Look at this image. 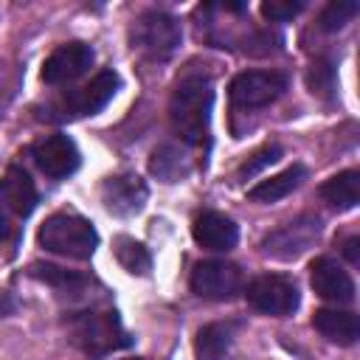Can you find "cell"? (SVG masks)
Returning <instances> with one entry per match:
<instances>
[{
    "mask_svg": "<svg viewBox=\"0 0 360 360\" xmlns=\"http://www.w3.org/2000/svg\"><path fill=\"white\" fill-rule=\"evenodd\" d=\"M118 73L115 70H98L87 84L48 101V107L42 110L45 121H73V118H87L96 115L98 110H104L112 96L118 93Z\"/></svg>",
    "mask_w": 360,
    "mask_h": 360,
    "instance_id": "4",
    "label": "cell"
},
{
    "mask_svg": "<svg viewBox=\"0 0 360 360\" xmlns=\"http://www.w3.org/2000/svg\"><path fill=\"white\" fill-rule=\"evenodd\" d=\"M93 48L87 42H65L59 48L51 51V56L42 62V82L51 87H62L76 82L79 76H84L93 68Z\"/></svg>",
    "mask_w": 360,
    "mask_h": 360,
    "instance_id": "10",
    "label": "cell"
},
{
    "mask_svg": "<svg viewBox=\"0 0 360 360\" xmlns=\"http://www.w3.org/2000/svg\"><path fill=\"white\" fill-rule=\"evenodd\" d=\"M312 326L332 343H340V346H352L357 343L360 338V321L354 312L349 309H318L312 315Z\"/></svg>",
    "mask_w": 360,
    "mask_h": 360,
    "instance_id": "16",
    "label": "cell"
},
{
    "mask_svg": "<svg viewBox=\"0 0 360 360\" xmlns=\"http://www.w3.org/2000/svg\"><path fill=\"white\" fill-rule=\"evenodd\" d=\"M28 276L39 278L42 284L53 287L59 295H82L90 284V278L79 270H70V267H59V264H42V262H34L28 267Z\"/></svg>",
    "mask_w": 360,
    "mask_h": 360,
    "instance_id": "21",
    "label": "cell"
},
{
    "mask_svg": "<svg viewBox=\"0 0 360 360\" xmlns=\"http://www.w3.org/2000/svg\"><path fill=\"white\" fill-rule=\"evenodd\" d=\"M180 39H183L180 20L169 11H160V8H149V11L138 14L132 28H129L132 48L152 62L169 59L180 48Z\"/></svg>",
    "mask_w": 360,
    "mask_h": 360,
    "instance_id": "5",
    "label": "cell"
},
{
    "mask_svg": "<svg viewBox=\"0 0 360 360\" xmlns=\"http://www.w3.org/2000/svg\"><path fill=\"white\" fill-rule=\"evenodd\" d=\"M323 231V222L318 214H298L295 219L273 228L264 239H262V253L270 256V259H278V262H290V259H298L304 250H309L318 236Z\"/></svg>",
    "mask_w": 360,
    "mask_h": 360,
    "instance_id": "6",
    "label": "cell"
},
{
    "mask_svg": "<svg viewBox=\"0 0 360 360\" xmlns=\"http://www.w3.org/2000/svg\"><path fill=\"white\" fill-rule=\"evenodd\" d=\"M31 158L39 166V172L48 174V177H53V180H62V177L73 174L79 169V163H82L73 138H68L62 132H53V135L39 138L31 146Z\"/></svg>",
    "mask_w": 360,
    "mask_h": 360,
    "instance_id": "11",
    "label": "cell"
},
{
    "mask_svg": "<svg viewBox=\"0 0 360 360\" xmlns=\"http://www.w3.org/2000/svg\"><path fill=\"white\" fill-rule=\"evenodd\" d=\"M284 90L287 73L281 70H242L228 84V96L236 110H262L281 98Z\"/></svg>",
    "mask_w": 360,
    "mask_h": 360,
    "instance_id": "7",
    "label": "cell"
},
{
    "mask_svg": "<svg viewBox=\"0 0 360 360\" xmlns=\"http://www.w3.org/2000/svg\"><path fill=\"white\" fill-rule=\"evenodd\" d=\"M321 200L338 211H349L357 205L360 200V172L357 169H346V172H338L335 177H329L326 183H321L318 188Z\"/></svg>",
    "mask_w": 360,
    "mask_h": 360,
    "instance_id": "20",
    "label": "cell"
},
{
    "mask_svg": "<svg viewBox=\"0 0 360 360\" xmlns=\"http://www.w3.org/2000/svg\"><path fill=\"white\" fill-rule=\"evenodd\" d=\"M115 259H118V264H121L127 273H132V276H146V273L152 270V256H149V250H146L141 242L129 239V236H118V239H115Z\"/></svg>",
    "mask_w": 360,
    "mask_h": 360,
    "instance_id": "22",
    "label": "cell"
},
{
    "mask_svg": "<svg viewBox=\"0 0 360 360\" xmlns=\"http://www.w3.org/2000/svg\"><path fill=\"white\" fill-rule=\"evenodd\" d=\"M191 233H194V242L205 250H214V253H225L231 250L236 242H239V228L231 217L219 214V211H202L194 217V225H191Z\"/></svg>",
    "mask_w": 360,
    "mask_h": 360,
    "instance_id": "15",
    "label": "cell"
},
{
    "mask_svg": "<svg viewBox=\"0 0 360 360\" xmlns=\"http://www.w3.org/2000/svg\"><path fill=\"white\" fill-rule=\"evenodd\" d=\"M127 360H143V357H127Z\"/></svg>",
    "mask_w": 360,
    "mask_h": 360,
    "instance_id": "30",
    "label": "cell"
},
{
    "mask_svg": "<svg viewBox=\"0 0 360 360\" xmlns=\"http://www.w3.org/2000/svg\"><path fill=\"white\" fill-rule=\"evenodd\" d=\"M309 284L315 290V295H321L323 301L332 304H352L354 301V281L349 276V270H343L335 259L329 256H318L309 264Z\"/></svg>",
    "mask_w": 360,
    "mask_h": 360,
    "instance_id": "13",
    "label": "cell"
},
{
    "mask_svg": "<svg viewBox=\"0 0 360 360\" xmlns=\"http://www.w3.org/2000/svg\"><path fill=\"white\" fill-rule=\"evenodd\" d=\"M146 197H149L146 183L138 174H129V172L112 174V177H107L101 183V202L115 217H132V214H138L143 208Z\"/></svg>",
    "mask_w": 360,
    "mask_h": 360,
    "instance_id": "12",
    "label": "cell"
},
{
    "mask_svg": "<svg viewBox=\"0 0 360 360\" xmlns=\"http://www.w3.org/2000/svg\"><path fill=\"white\" fill-rule=\"evenodd\" d=\"M11 231H14V222H11V219H6V217L0 214V242H3V239H8V233H11Z\"/></svg>",
    "mask_w": 360,
    "mask_h": 360,
    "instance_id": "29",
    "label": "cell"
},
{
    "mask_svg": "<svg viewBox=\"0 0 360 360\" xmlns=\"http://www.w3.org/2000/svg\"><path fill=\"white\" fill-rule=\"evenodd\" d=\"M281 158V146L278 143H270V146H262L259 152H253L242 166H239V172H236V177L239 180H248V177H253V174H259L264 166H270V163H276Z\"/></svg>",
    "mask_w": 360,
    "mask_h": 360,
    "instance_id": "25",
    "label": "cell"
},
{
    "mask_svg": "<svg viewBox=\"0 0 360 360\" xmlns=\"http://www.w3.org/2000/svg\"><path fill=\"white\" fill-rule=\"evenodd\" d=\"M307 84L312 93L323 96V98H332V90H335V68L329 59H315L309 65V73H307Z\"/></svg>",
    "mask_w": 360,
    "mask_h": 360,
    "instance_id": "24",
    "label": "cell"
},
{
    "mask_svg": "<svg viewBox=\"0 0 360 360\" xmlns=\"http://www.w3.org/2000/svg\"><path fill=\"white\" fill-rule=\"evenodd\" d=\"M233 332H236V323H231V321L205 323L197 332V340H194L197 360H228V352H231V343H233Z\"/></svg>",
    "mask_w": 360,
    "mask_h": 360,
    "instance_id": "19",
    "label": "cell"
},
{
    "mask_svg": "<svg viewBox=\"0 0 360 360\" xmlns=\"http://www.w3.org/2000/svg\"><path fill=\"white\" fill-rule=\"evenodd\" d=\"M37 188L25 169L8 166L0 180V214L6 219H25L37 208Z\"/></svg>",
    "mask_w": 360,
    "mask_h": 360,
    "instance_id": "14",
    "label": "cell"
},
{
    "mask_svg": "<svg viewBox=\"0 0 360 360\" xmlns=\"http://www.w3.org/2000/svg\"><path fill=\"white\" fill-rule=\"evenodd\" d=\"M357 11H360V3H357V0H332V3L321 11L318 25H321L323 31H340Z\"/></svg>",
    "mask_w": 360,
    "mask_h": 360,
    "instance_id": "23",
    "label": "cell"
},
{
    "mask_svg": "<svg viewBox=\"0 0 360 360\" xmlns=\"http://www.w3.org/2000/svg\"><path fill=\"white\" fill-rule=\"evenodd\" d=\"M304 0H264L262 3V14L270 20V22H287L292 17H298L304 11Z\"/></svg>",
    "mask_w": 360,
    "mask_h": 360,
    "instance_id": "26",
    "label": "cell"
},
{
    "mask_svg": "<svg viewBox=\"0 0 360 360\" xmlns=\"http://www.w3.org/2000/svg\"><path fill=\"white\" fill-rule=\"evenodd\" d=\"M14 309H17V301H14V295H8V292H0V318L11 315Z\"/></svg>",
    "mask_w": 360,
    "mask_h": 360,
    "instance_id": "28",
    "label": "cell"
},
{
    "mask_svg": "<svg viewBox=\"0 0 360 360\" xmlns=\"http://www.w3.org/2000/svg\"><path fill=\"white\" fill-rule=\"evenodd\" d=\"M242 292H245L248 304L256 312L273 315V318L292 315L298 309V304H301V292H298L295 281L287 278V276H278V273H262V276H256Z\"/></svg>",
    "mask_w": 360,
    "mask_h": 360,
    "instance_id": "8",
    "label": "cell"
},
{
    "mask_svg": "<svg viewBox=\"0 0 360 360\" xmlns=\"http://www.w3.org/2000/svg\"><path fill=\"white\" fill-rule=\"evenodd\" d=\"M304 180H307V166L304 163H292L284 172H278V174L256 183L248 191V200H253V202H278L287 194H292Z\"/></svg>",
    "mask_w": 360,
    "mask_h": 360,
    "instance_id": "18",
    "label": "cell"
},
{
    "mask_svg": "<svg viewBox=\"0 0 360 360\" xmlns=\"http://www.w3.org/2000/svg\"><path fill=\"white\" fill-rule=\"evenodd\" d=\"M68 335L70 340L93 354V357H101V354H110L115 349H124L129 346V335L127 329L121 326V318L118 312L112 309H84V312H73L68 321Z\"/></svg>",
    "mask_w": 360,
    "mask_h": 360,
    "instance_id": "3",
    "label": "cell"
},
{
    "mask_svg": "<svg viewBox=\"0 0 360 360\" xmlns=\"http://www.w3.org/2000/svg\"><path fill=\"white\" fill-rule=\"evenodd\" d=\"M360 236H349L346 242H343V256L349 259V264H360Z\"/></svg>",
    "mask_w": 360,
    "mask_h": 360,
    "instance_id": "27",
    "label": "cell"
},
{
    "mask_svg": "<svg viewBox=\"0 0 360 360\" xmlns=\"http://www.w3.org/2000/svg\"><path fill=\"white\" fill-rule=\"evenodd\" d=\"M149 172L163 183H177L191 172V158L186 143H160L149 158Z\"/></svg>",
    "mask_w": 360,
    "mask_h": 360,
    "instance_id": "17",
    "label": "cell"
},
{
    "mask_svg": "<svg viewBox=\"0 0 360 360\" xmlns=\"http://www.w3.org/2000/svg\"><path fill=\"white\" fill-rule=\"evenodd\" d=\"M37 242H39V248H45L56 256L84 262V259L93 256V250L98 245V233H96L93 222L84 219L82 214L56 211L39 225Z\"/></svg>",
    "mask_w": 360,
    "mask_h": 360,
    "instance_id": "2",
    "label": "cell"
},
{
    "mask_svg": "<svg viewBox=\"0 0 360 360\" xmlns=\"http://www.w3.org/2000/svg\"><path fill=\"white\" fill-rule=\"evenodd\" d=\"M188 287L194 295L208 301H231L245 290L242 267L225 259H205L197 262L188 278Z\"/></svg>",
    "mask_w": 360,
    "mask_h": 360,
    "instance_id": "9",
    "label": "cell"
},
{
    "mask_svg": "<svg viewBox=\"0 0 360 360\" xmlns=\"http://www.w3.org/2000/svg\"><path fill=\"white\" fill-rule=\"evenodd\" d=\"M211 107H214V84L205 73H186L174 84L169 98V121L180 143L200 146L205 141Z\"/></svg>",
    "mask_w": 360,
    "mask_h": 360,
    "instance_id": "1",
    "label": "cell"
}]
</instances>
